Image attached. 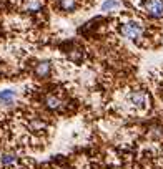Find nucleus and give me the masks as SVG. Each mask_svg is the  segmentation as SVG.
Here are the masks:
<instances>
[{
  "instance_id": "obj_4",
  "label": "nucleus",
  "mask_w": 163,
  "mask_h": 169,
  "mask_svg": "<svg viewBox=\"0 0 163 169\" xmlns=\"http://www.w3.org/2000/svg\"><path fill=\"white\" fill-rule=\"evenodd\" d=\"M44 103L48 109H52V111H62L63 106H65L62 98H58L57 95H53V93L47 95V96L44 98Z\"/></svg>"
},
{
  "instance_id": "obj_9",
  "label": "nucleus",
  "mask_w": 163,
  "mask_h": 169,
  "mask_svg": "<svg viewBox=\"0 0 163 169\" xmlns=\"http://www.w3.org/2000/svg\"><path fill=\"white\" fill-rule=\"evenodd\" d=\"M120 8V2L118 0H107L105 4L101 5V10L103 12H113Z\"/></svg>"
},
{
  "instance_id": "obj_1",
  "label": "nucleus",
  "mask_w": 163,
  "mask_h": 169,
  "mask_svg": "<svg viewBox=\"0 0 163 169\" xmlns=\"http://www.w3.org/2000/svg\"><path fill=\"white\" fill-rule=\"evenodd\" d=\"M125 106L130 108V111L138 113V115H143V113L148 111L150 108V96L146 91L143 90H133L127 95L125 98Z\"/></svg>"
},
{
  "instance_id": "obj_3",
  "label": "nucleus",
  "mask_w": 163,
  "mask_h": 169,
  "mask_svg": "<svg viewBox=\"0 0 163 169\" xmlns=\"http://www.w3.org/2000/svg\"><path fill=\"white\" fill-rule=\"evenodd\" d=\"M143 10L150 17H155V18L163 17V0H145L143 2Z\"/></svg>"
},
{
  "instance_id": "obj_7",
  "label": "nucleus",
  "mask_w": 163,
  "mask_h": 169,
  "mask_svg": "<svg viewBox=\"0 0 163 169\" xmlns=\"http://www.w3.org/2000/svg\"><path fill=\"white\" fill-rule=\"evenodd\" d=\"M15 98H17V93H15L14 90H4L0 91V103L4 104H10L15 101Z\"/></svg>"
},
{
  "instance_id": "obj_6",
  "label": "nucleus",
  "mask_w": 163,
  "mask_h": 169,
  "mask_svg": "<svg viewBox=\"0 0 163 169\" xmlns=\"http://www.w3.org/2000/svg\"><path fill=\"white\" fill-rule=\"evenodd\" d=\"M78 7V0H58V8L63 12H73Z\"/></svg>"
},
{
  "instance_id": "obj_5",
  "label": "nucleus",
  "mask_w": 163,
  "mask_h": 169,
  "mask_svg": "<svg viewBox=\"0 0 163 169\" xmlns=\"http://www.w3.org/2000/svg\"><path fill=\"white\" fill-rule=\"evenodd\" d=\"M33 73H35V76H40V78H47V76L52 73L50 61H40V63H37V66H35V70H33Z\"/></svg>"
},
{
  "instance_id": "obj_2",
  "label": "nucleus",
  "mask_w": 163,
  "mask_h": 169,
  "mask_svg": "<svg viewBox=\"0 0 163 169\" xmlns=\"http://www.w3.org/2000/svg\"><path fill=\"white\" fill-rule=\"evenodd\" d=\"M143 32H145L143 25H141L140 22H137V20H125V22L120 25V33H122V36H125V38H128V40H133V42H138V40L141 38V35H143Z\"/></svg>"
},
{
  "instance_id": "obj_8",
  "label": "nucleus",
  "mask_w": 163,
  "mask_h": 169,
  "mask_svg": "<svg viewBox=\"0 0 163 169\" xmlns=\"http://www.w3.org/2000/svg\"><path fill=\"white\" fill-rule=\"evenodd\" d=\"M44 2L42 0H25V4H23V8L27 12H38L42 8Z\"/></svg>"
}]
</instances>
